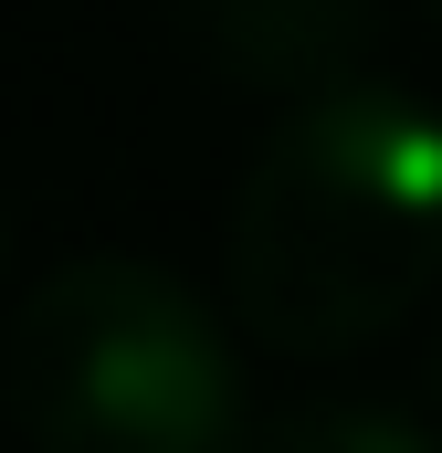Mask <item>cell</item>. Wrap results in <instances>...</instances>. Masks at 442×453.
<instances>
[{"mask_svg":"<svg viewBox=\"0 0 442 453\" xmlns=\"http://www.w3.org/2000/svg\"><path fill=\"white\" fill-rule=\"evenodd\" d=\"M432 380H442V338H432Z\"/></svg>","mask_w":442,"mask_h":453,"instance_id":"cell-5","label":"cell"},{"mask_svg":"<svg viewBox=\"0 0 442 453\" xmlns=\"http://www.w3.org/2000/svg\"><path fill=\"white\" fill-rule=\"evenodd\" d=\"M0 411L32 453H242V358L221 317L137 253H74L0 327Z\"/></svg>","mask_w":442,"mask_h":453,"instance_id":"cell-2","label":"cell"},{"mask_svg":"<svg viewBox=\"0 0 442 453\" xmlns=\"http://www.w3.org/2000/svg\"><path fill=\"white\" fill-rule=\"evenodd\" d=\"M242 453H442V422L379 390H316L285 401L263 433H242Z\"/></svg>","mask_w":442,"mask_h":453,"instance_id":"cell-4","label":"cell"},{"mask_svg":"<svg viewBox=\"0 0 442 453\" xmlns=\"http://www.w3.org/2000/svg\"><path fill=\"white\" fill-rule=\"evenodd\" d=\"M190 32L232 85H263V96H316V85H347L379 11L369 0H190Z\"/></svg>","mask_w":442,"mask_h":453,"instance_id":"cell-3","label":"cell"},{"mask_svg":"<svg viewBox=\"0 0 442 453\" xmlns=\"http://www.w3.org/2000/svg\"><path fill=\"white\" fill-rule=\"evenodd\" d=\"M442 285V106L316 85L274 116L232 201V306L274 358H358Z\"/></svg>","mask_w":442,"mask_h":453,"instance_id":"cell-1","label":"cell"},{"mask_svg":"<svg viewBox=\"0 0 442 453\" xmlns=\"http://www.w3.org/2000/svg\"><path fill=\"white\" fill-rule=\"evenodd\" d=\"M432 11H442V0H432Z\"/></svg>","mask_w":442,"mask_h":453,"instance_id":"cell-6","label":"cell"}]
</instances>
